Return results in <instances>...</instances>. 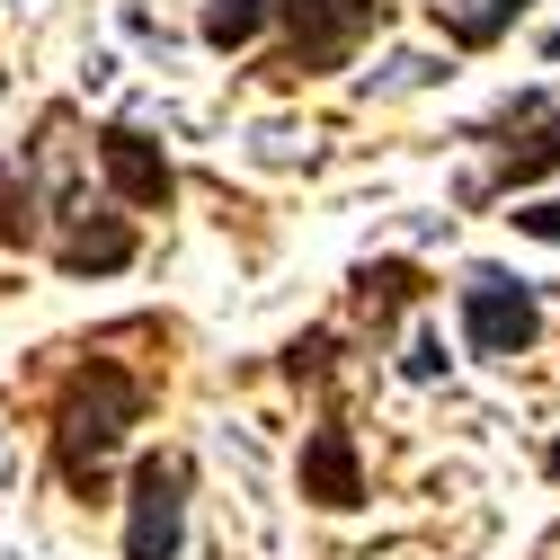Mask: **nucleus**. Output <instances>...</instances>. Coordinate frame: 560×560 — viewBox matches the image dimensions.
<instances>
[{
  "label": "nucleus",
  "mask_w": 560,
  "mask_h": 560,
  "mask_svg": "<svg viewBox=\"0 0 560 560\" xmlns=\"http://www.w3.org/2000/svg\"><path fill=\"white\" fill-rule=\"evenodd\" d=\"M152 409V383L116 365V357H81L54 392V480L72 489V499H107L116 480V454H125V428H143Z\"/></svg>",
  "instance_id": "obj_1"
},
{
  "label": "nucleus",
  "mask_w": 560,
  "mask_h": 560,
  "mask_svg": "<svg viewBox=\"0 0 560 560\" xmlns=\"http://www.w3.org/2000/svg\"><path fill=\"white\" fill-rule=\"evenodd\" d=\"M463 143L489 152V170L463 178V205L480 214V205H499V196H516V187H534V178L560 170V98H551V90H516L489 125H471Z\"/></svg>",
  "instance_id": "obj_2"
},
{
  "label": "nucleus",
  "mask_w": 560,
  "mask_h": 560,
  "mask_svg": "<svg viewBox=\"0 0 560 560\" xmlns=\"http://www.w3.org/2000/svg\"><path fill=\"white\" fill-rule=\"evenodd\" d=\"M285 19V45L267 54V81H320V72H347L365 36L392 27V0H276Z\"/></svg>",
  "instance_id": "obj_3"
},
{
  "label": "nucleus",
  "mask_w": 560,
  "mask_h": 560,
  "mask_svg": "<svg viewBox=\"0 0 560 560\" xmlns=\"http://www.w3.org/2000/svg\"><path fill=\"white\" fill-rule=\"evenodd\" d=\"M187 489H196V463L187 454H133L125 471V560H178L187 542Z\"/></svg>",
  "instance_id": "obj_4"
},
{
  "label": "nucleus",
  "mask_w": 560,
  "mask_h": 560,
  "mask_svg": "<svg viewBox=\"0 0 560 560\" xmlns=\"http://www.w3.org/2000/svg\"><path fill=\"white\" fill-rule=\"evenodd\" d=\"M542 338V294L508 267H463V347L480 365H516Z\"/></svg>",
  "instance_id": "obj_5"
},
{
  "label": "nucleus",
  "mask_w": 560,
  "mask_h": 560,
  "mask_svg": "<svg viewBox=\"0 0 560 560\" xmlns=\"http://www.w3.org/2000/svg\"><path fill=\"white\" fill-rule=\"evenodd\" d=\"M45 249H54V267H62V276H116V267H133L143 232H133L125 214H107V205L45 196Z\"/></svg>",
  "instance_id": "obj_6"
},
{
  "label": "nucleus",
  "mask_w": 560,
  "mask_h": 560,
  "mask_svg": "<svg viewBox=\"0 0 560 560\" xmlns=\"http://www.w3.org/2000/svg\"><path fill=\"white\" fill-rule=\"evenodd\" d=\"M98 170H107V187L133 205V214H170L178 170H170V152L152 143L143 125H98Z\"/></svg>",
  "instance_id": "obj_7"
},
{
  "label": "nucleus",
  "mask_w": 560,
  "mask_h": 560,
  "mask_svg": "<svg viewBox=\"0 0 560 560\" xmlns=\"http://www.w3.org/2000/svg\"><path fill=\"white\" fill-rule=\"evenodd\" d=\"M294 480H303V499H312V508H365L357 428H347V418H320V428L303 436V463H294Z\"/></svg>",
  "instance_id": "obj_8"
},
{
  "label": "nucleus",
  "mask_w": 560,
  "mask_h": 560,
  "mask_svg": "<svg viewBox=\"0 0 560 560\" xmlns=\"http://www.w3.org/2000/svg\"><path fill=\"white\" fill-rule=\"evenodd\" d=\"M0 249H45V143L0 161Z\"/></svg>",
  "instance_id": "obj_9"
},
{
  "label": "nucleus",
  "mask_w": 560,
  "mask_h": 560,
  "mask_svg": "<svg viewBox=\"0 0 560 560\" xmlns=\"http://www.w3.org/2000/svg\"><path fill=\"white\" fill-rule=\"evenodd\" d=\"M418 294H428V276H418L409 258H374V267H357V276H347V312H357L374 338L418 303Z\"/></svg>",
  "instance_id": "obj_10"
},
{
  "label": "nucleus",
  "mask_w": 560,
  "mask_h": 560,
  "mask_svg": "<svg viewBox=\"0 0 560 560\" xmlns=\"http://www.w3.org/2000/svg\"><path fill=\"white\" fill-rule=\"evenodd\" d=\"M525 10H534V0H436V27H445L463 54H489Z\"/></svg>",
  "instance_id": "obj_11"
},
{
  "label": "nucleus",
  "mask_w": 560,
  "mask_h": 560,
  "mask_svg": "<svg viewBox=\"0 0 560 560\" xmlns=\"http://www.w3.org/2000/svg\"><path fill=\"white\" fill-rule=\"evenodd\" d=\"M267 19H276V0H205L196 36L214 45V54H241V45H258V36H267Z\"/></svg>",
  "instance_id": "obj_12"
},
{
  "label": "nucleus",
  "mask_w": 560,
  "mask_h": 560,
  "mask_svg": "<svg viewBox=\"0 0 560 560\" xmlns=\"http://www.w3.org/2000/svg\"><path fill=\"white\" fill-rule=\"evenodd\" d=\"M329 357H338V329H303V338L285 347V374H294V383H320Z\"/></svg>",
  "instance_id": "obj_13"
},
{
  "label": "nucleus",
  "mask_w": 560,
  "mask_h": 560,
  "mask_svg": "<svg viewBox=\"0 0 560 560\" xmlns=\"http://www.w3.org/2000/svg\"><path fill=\"white\" fill-rule=\"evenodd\" d=\"M508 223H516V232H534V241H560V196H534V205H516Z\"/></svg>",
  "instance_id": "obj_14"
},
{
  "label": "nucleus",
  "mask_w": 560,
  "mask_h": 560,
  "mask_svg": "<svg viewBox=\"0 0 560 560\" xmlns=\"http://www.w3.org/2000/svg\"><path fill=\"white\" fill-rule=\"evenodd\" d=\"M445 374V338H409V383H436Z\"/></svg>",
  "instance_id": "obj_15"
},
{
  "label": "nucleus",
  "mask_w": 560,
  "mask_h": 560,
  "mask_svg": "<svg viewBox=\"0 0 560 560\" xmlns=\"http://www.w3.org/2000/svg\"><path fill=\"white\" fill-rule=\"evenodd\" d=\"M542 54H551V62H560V27H551V36H542Z\"/></svg>",
  "instance_id": "obj_16"
},
{
  "label": "nucleus",
  "mask_w": 560,
  "mask_h": 560,
  "mask_svg": "<svg viewBox=\"0 0 560 560\" xmlns=\"http://www.w3.org/2000/svg\"><path fill=\"white\" fill-rule=\"evenodd\" d=\"M542 471H551V480H560V445H551V454H542Z\"/></svg>",
  "instance_id": "obj_17"
}]
</instances>
